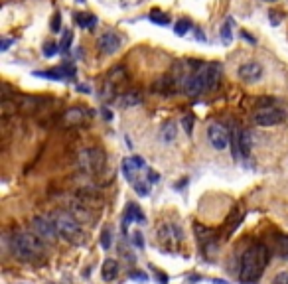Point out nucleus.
Here are the masks:
<instances>
[{"mask_svg":"<svg viewBox=\"0 0 288 284\" xmlns=\"http://www.w3.org/2000/svg\"><path fill=\"white\" fill-rule=\"evenodd\" d=\"M268 262V249L257 243L253 247H249L243 253L239 268V282L241 284H255L264 272V266Z\"/></svg>","mask_w":288,"mask_h":284,"instance_id":"nucleus-1","label":"nucleus"},{"mask_svg":"<svg viewBox=\"0 0 288 284\" xmlns=\"http://www.w3.org/2000/svg\"><path fill=\"white\" fill-rule=\"evenodd\" d=\"M10 247H12V253L22 260H38L44 257L42 239L34 233H28V231L14 233L12 241H10Z\"/></svg>","mask_w":288,"mask_h":284,"instance_id":"nucleus-2","label":"nucleus"},{"mask_svg":"<svg viewBox=\"0 0 288 284\" xmlns=\"http://www.w3.org/2000/svg\"><path fill=\"white\" fill-rule=\"evenodd\" d=\"M55 227H57V233L61 239H65L67 243H73V245H81L85 241V231L83 227L79 225L77 217L71 215L69 211H57L55 217Z\"/></svg>","mask_w":288,"mask_h":284,"instance_id":"nucleus-3","label":"nucleus"},{"mask_svg":"<svg viewBox=\"0 0 288 284\" xmlns=\"http://www.w3.org/2000/svg\"><path fill=\"white\" fill-rule=\"evenodd\" d=\"M79 166L83 172H89V174H101L107 166V158H105V152L101 148H87L79 154Z\"/></svg>","mask_w":288,"mask_h":284,"instance_id":"nucleus-4","label":"nucleus"},{"mask_svg":"<svg viewBox=\"0 0 288 284\" xmlns=\"http://www.w3.org/2000/svg\"><path fill=\"white\" fill-rule=\"evenodd\" d=\"M282 120H284V113L280 109H274V107L257 109L255 115H253V122L257 126H274V124H278Z\"/></svg>","mask_w":288,"mask_h":284,"instance_id":"nucleus-5","label":"nucleus"},{"mask_svg":"<svg viewBox=\"0 0 288 284\" xmlns=\"http://www.w3.org/2000/svg\"><path fill=\"white\" fill-rule=\"evenodd\" d=\"M32 225H34L36 235L40 237V239H44V241L55 243V239L59 237L57 227H55V221H51L49 217H34Z\"/></svg>","mask_w":288,"mask_h":284,"instance_id":"nucleus-6","label":"nucleus"},{"mask_svg":"<svg viewBox=\"0 0 288 284\" xmlns=\"http://www.w3.org/2000/svg\"><path fill=\"white\" fill-rule=\"evenodd\" d=\"M207 138L211 142V146L215 148V150H225L227 146H229V130L223 126V124H219V122H213V124H209V128H207Z\"/></svg>","mask_w":288,"mask_h":284,"instance_id":"nucleus-7","label":"nucleus"},{"mask_svg":"<svg viewBox=\"0 0 288 284\" xmlns=\"http://www.w3.org/2000/svg\"><path fill=\"white\" fill-rule=\"evenodd\" d=\"M158 243L164 247V249H176L180 243H182V231L176 227V225H164V227H160V231H158Z\"/></svg>","mask_w":288,"mask_h":284,"instance_id":"nucleus-8","label":"nucleus"},{"mask_svg":"<svg viewBox=\"0 0 288 284\" xmlns=\"http://www.w3.org/2000/svg\"><path fill=\"white\" fill-rule=\"evenodd\" d=\"M221 63L219 61H211L207 65L201 67V77H203V85H205V91H213L217 85H219V79H221Z\"/></svg>","mask_w":288,"mask_h":284,"instance_id":"nucleus-9","label":"nucleus"},{"mask_svg":"<svg viewBox=\"0 0 288 284\" xmlns=\"http://www.w3.org/2000/svg\"><path fill=\"white\" fill-rule=\"evenodd\" d=\"M263 65L259 61H247L239 67V77L245 83H257L263 79Z\"/></svg>","mask_w":288,"mask_h":284,"instance_id":"nucleus-10","label":"nucleus"},{"mask_svg":"<svg viewBox=\"0 0 288 284\" xmlns=\"http://www.w3.org/2000/svg\"><path fill=\"white\" fill-rule=\"evenodd\" d=\"M119 47H120V38H119V34H115V32H107V34H103V36L99 38V49H101V53H105V55L117 53Z\"/></svg>","mask_w":288,"mask_h":284,"instance_id":"nucleus-11","label":"nucleus"},{"mask_svg":"<svg viewBox=\"0 0 288 284\" xmlns=\"http://www.w3.org/2000/svg\"><path fill=\"white\" fill-rule=\"evenodd\" d=\"M144 160L140 156H130V158H124V162H122V174H124V178L132 184L134 180H136V174L140 172L144 168Z\"/></svg>","mask_w":288,"mask_h":284,"instance_id":"nucleus-12","label":"nucleus"},{"mask_svg":"<svg viewBox=\"0 0 288 284\" xmlns=\"http://www.w3.org/2000/svg\"><path fill=\"white\" fill-rule=\"evenodd\" d=\"M130 223H144V213L136 203H126L124 217H122V231H126V227Z\"/></svg>","mask_w":288,"mask_h":284,"instance_id":"nucleus-13","label":"nucleus"},{"mask_svg":"<svg viewBox=\"0 0 288 284\" xmlns=\"http://www.w3.org/2000/svg\"><path fill=\"white\" fill-rule=\"evenodd\" d=\"M101 276L105 282H113L117 276H119V262L115 259H107L103 262V270H101Z\"/></svg>","mask_w":288,"mask_h":284,"instance_id":"nucleus-14","label":"nucleus"},{"mask_svg":"<svg viewBox=\"0 0 288 284\" xmlns=\"http://www.w3.org/2000/svg\"><path fill=\"white\" fill-rule=\"evenodd\" d=\"M178 136V126L176 122H166L162 128H160V140L164 144H172Z\"/></svg>","mask_w":288,"mask_h":284,"instance_id":"nucleus-15","label":"nucleus"},{"mask_svg":"<svg viewBox=\"0 0 288 284\" xmlns=\"http://www.w3.org/2000/svg\"><path fill=\"white\" fill-rule=\"evenodd\" d=\"M251 146H253L251 132H249V130H239V150L243 158H249V156H251Z\"/></svg>","mask_w":288,"mask_h":284,"instance_id":"nucleus-16","label":"nucleus"},{"mask_svg":"<svg viewBox=\"0 0 288 284\" xmlns=\"http://www.w3.org/2000/svg\"><path fill=\"white\" fill-rule=\"evenodd\" d=\"M219 38H221V44H223V46H229V44L233 42V18H227L225 24L221 26Z\"/></svg>","mask_w":288,"mask_h":284,"instance_id":"nucleus-17","label":"nucleus"},{"mask_svg":"<svg viewBox=\"0 0 288 284\" xmlns=\"http://www.w3.org/2000/svg\"><path fill=\"white\" fill-rule=\"evenodd\" d=\"M75 24L79 28H95L97 26V16L93 14H75Z\"/></svg>","mask_w":288,"mask_h":284,"instance_id":"nucleus-18","label":"nucleus"},{"mask_svg":"<svg viewBox=\"0 0 288 284\" xmlns=\"http://www.w3.org/2000/svg\"><path fill=\"white\" fill-rule=\"evenodd\" d=\"M142 101V93L138 91V89H132V91H128V93H124V97H122V105L124 107H134V105H138Z\"/></svg>","mask_w":288,"mask_h":284,"instance_id":"nucleus-19","label":"nucleus"},{"mask_svg":"<svg viewBox=\"0 0 288 284\" xmlns=\"http://www.w3.org/2000/svg\"><path fill=\"white\" fill-rule=\"evenodd\" d=\"M83 118H85V113H83L81 109H69V111L65 113L63 120H65L67 124H79V122H83Z\"/></svg>","mask_w":288,"mask_h":284,"instance_id":"nucleus-20","label":"nucleus"},{"mask_svg":"<svg viewBox=\"0 0 288 284\" xmlns=\"http://www.w3.org/2000/svg\"><path fill=\"white\" fill-rule=\"evenodd\" d=\"M172 89H174V79L172 77H162L154 85V91H158V93H170Z\"/></svg>","mask_w":288,"mask_h":284,"instance_id":"nucleus-21","label":"nucleus"},{"mask_svg":"<svg viewBox=\"0 0 288 284\" xmlns=\"http://www.w3.org/2000/svg\"><path fill=\"white\" fill-rule=\"evenodd\" d=\"M124 77H126V69H124V67H120V65H119V67H115V69L109 71V79H107V81H109L111 85H115V83L122 81Z\"/></svg>","mask_w":288,"mask_h":284,"instance_id":"nucleus-22","label":"nucleus"},{"mask_svg":"<svg viewBox=\"0 0 288 284\" xmlns=\"http://www.w3.org/2000/svg\"><path fill=\"white\" fill-rule=\"evenodd\" d=\"M132 186H134V189H136V193H138V195L146 197V195L150 193V186H152V184H150V182H148V178H146V180H134V182H132Z\"/></svg>","mask_w":288,"mask_h":284,"instance_id":"nucleus-23","label":"nucleus"},{"mask_svg":"<svg viewBox=\"0 0 288 284\" xmlns=\"http://www.w3.org/2000/svg\"><path fill=\"white\" fill-rule=\"evenodd\" d=\"M190 28H192V24L190 20H186V18H182V20H178V22L174 24V32H176V36H186L188 32H190Z\"/></svg>","mask_w":288,"mask_h":284,"instance_id":"nucleus-24","label":"nucleus"},{"mask_svg":"<svg viewBox=\"0 0 288 284\" xmlns=\"http://www.w3.org/2000/svg\"><path fill=\"white\" fill-rule=\"evenodd\" d=\"M148 18H150V22L160 24V26H168L170 24V18L166 16V14H162L160 10H152V12L148 14Z\"/></svg>","mask_w":288,"mask_h":284,"instance_id":"nucleus-25","label":"nucleus"},{"mask_svg":"<svg viewBox=\"0 0 288 284\" xmlns=\"http://www.w3.org/2000/svg\"><path fill=\"white\" fill-rule=\"evenodd\" d=\"M71 42H73V32L71 30H63V38L59 42V49L61 51H69L71 49Z\"/></svg>","mask_w":288,"mask_h":284,"instance_id":"nucleus-26","label":"nucleus"},{"mask_svg":"<svg viewBox=\"0 0 288 284\" xmlns=\"http://www.w3.org/2000/svg\"><path fill=\"white\" fill-rule=\"evenodd\" d=\"M111 243H113L111 231H109V229H103V233H101V245H103V249H111Z\"/></svg>","mask_w":288,"mask_h":284,"instance_id":"nucleus-27","label":"nucleus"},{"mask_svg":"<svg viewBox=\"0 0 288 284\" xmlns=\"http://www.w3.org/2000/svg\"><path fill=\"white\" fill-rule=\"evenodd\" d=\"M42 53H44V57H53V55L57 53V46H55L53 42H48V44H44Z\"/></svg>","mask_w":288,"mask_h":284,"instance_id":"nucleus-28","label":"nucleus"},{"mask_svg":"<svg viewBox=\"0 0 288 284\" xmlns=\"http://www.w3.org/2000/svg\"><path fill=\"white\" fill-rule=\"evenodd\" d=\"M278 249H280L282 257H286V259H288V235L278 237Z\"/></svg>","mask_w":288,"mask_h":284,"instance_id":"nucleus-29","label":"nucleus"},{"mask_svg":"<svg viewBox=\"0 0 288 284\" xmlns=\"http://www.w3.org/2000/svg\"><path fill=\"white\" fill-rule=\"evenodd\" d=\"M182 124H184V130H186L188 134H192V130H193V117L192 115H184V117H182Z\"/></svg>","mask_w":288,"mask_h":284,"instance_id":"nucleus-30","label":"nucleus"},{"mask_svg":"<svg viewBox=\"0 0 288 284\" xmlns=\"http://www.w3.org/2000/svg\"><path fill=\"white\" fill-rule=\"evenodd\" d=\"M130 239H132V245H134V247H138V249H144V237H142V233H140V231H134Z\"/></svg>","mask_w":288,"mask_h":284,"instance_id":"nucleus-31","label":"nucleus"},{"mask_svg":"<svg viewBox=\"0 0 288 284\" xmlns=\"http://www.w3.org/2000/svg\"><path fill=\"white\" fill-rule=\"evenodd\" d=\"M272 284H288V270L278 272V274L272 278Z\"/></svg>","mask_w":288,"mask_h":284,"instance_id":"nucleus-32","label":"nucleus"},{"mask_svg":"<svg viewBox=\"0 0 288 284\" xmlns=\"http://www.w3.org/2000/svg\"><path fill=\"white\" fill-rule=\"evenodd\" d=\"M51 30H53L55 34L61 30V16H59V14H55V16H53V20H51Z\"/></svg>","mask_w":288,"mask_h":284,"instance_id":"nucleus-33","label":"nucleus"},{"mask_svg":"<svg viewBox=\"0 0 288 284\" xmlns=\"http://www.w3.org/2000/svg\"><path fill=\"white\" fill-rule=\"evenodd\" d=\"M146 178H148V182H150V184H156V182L160 180V176H158V174H156L154 170H148V174H146Z\"/></svg>","mask_w":288,"mask_h":284,"instance_id":"nucleus-34","label":"nucleus"},{"mask_svg":"<svg viewBox=\"0 0 288 284\" xmlns=\"http://www.w3.org/2000/svg\"><path fill=\"white\" fill-rule=\"evenodd\" d=\"M130 278L140 280V282H146V280H148V274H144V272H130Z\"/></svg>","mask_w":288,"mask_h":284,"instance_id":"nucleus-35","label":"nucleus"},{"mask_svg":"<svg viewBox=\"0 0 288 284\" xmlns=\"http://www.w3.org/2000/svg\"><path fill=\"white\" fill-rule=\"evenodd\" d=\"M268 16H270V24H272V26H278V24H280V18H278L280 14H278V12H270Z\"/></svg>","mask_w":288,"mask_h":284,"instance_id":"nucleus-36","label":"nucleus"},{"mask_svg":"<svg viewBox=\"0 0 288 284\" xmlns=\"http://www.w3.org/2000/svg\"><path fill=\"white\" fill-rule=\"evenodd\" d=\"M12 44H14V40H12V38H4V40H2V46H0V49H2V51H6L8 47L12 46Z\"/></svg>","mask_w":288,"mask_h":284,"instance_id":"nucleus-37","label":"nucleus"},{"mask_svg":"<svg viewBox=\"0 0 288 284\" xmlns=\"http://www.w3.org/2000/svg\"><path fill=\"white\" fill-rule=\"evenodd\" d=\"M195 38H197V40H199V42H207V38H205V36H203V32H201V30H199V28H195Z\"/></svg>","mask_w":288,"mask_h":284,"instance_id":"nucleus-38","label":"nucleus"},{"mask_svg":"<svg viewBox=\"0 0 288 284\" xmlns=\"http://www.w3.org/2000/svg\"><path fill=\"white\" fill-rule=\"evenodd\" d=\"M211 282H213V284H229V282H227V280H219V278H213Z\"/></svg>","mask_w":288,"mask_h":284,"instance_id":"nucleus-39","label":"nucleus"},{"mask_svg":"<svg viewBox=\"0 0 288 284\" xmlns=\"http://www.w3.org/2000/svg\"><path fill=\"white\" fill-rule=\"evenodd\" d=\"M264 2H276V0H264Z\"/></svg>","mask_w":288,"mask_h":284,"instance_id":"nucleus-40","label":"nucleus"},{"mask_svg":"<svg viewBox=\"0 0 288 284\" xmlns=\"http://www.w3.org/2000/svg\"><path fill=\"white\" fill-rule=\"evenodd\" d=\"M77 2H87V0H77Z\"/></svg>","mask_w":288,"mask_h":284,"instance_id":"nucleus-41","label":"nucleus"}]
</instances>
